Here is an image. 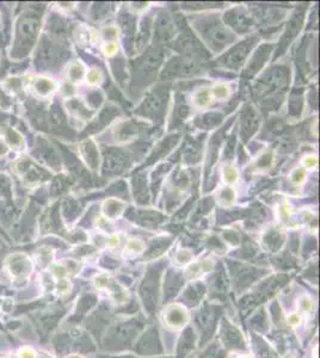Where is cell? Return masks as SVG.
I'll list each match as a JSON object with an SVG mask.
<instances>
[{"instance_id": "3", "label": "cell", "mask_w": 320, "mask_h": 358, "mask_svg": "<svg viewBox=\"0 0 320 358\" xmlns=\"http://www.w3.org/2000/svg\"><path fill=\"white\" fill-rule=\"evenodd\" d=\"M97 287H99V288H105L110 290V295L115 297L116 301H123L124 299H126L127 293L126 290H123L121 287L115 283V281H110L109 277L108 276H99L98 278H97Z\"/></svg>"}, {"instance_id": "2", "label": "cell", "mask_w": 320, "mask_h": 358, "mask_svg": "<svg viewBox=\"0 0 320 358\" xmlns=\"http://www.w3.org/2000/svg\"><path fill=\"white\" fill-rule=\"evenodd\" d=\"M30 89L37 97L46 98L52 94L56 89L55 83L46 77H37L30 82Z\"/></svg>"}, {"instance_id": "10", "label": "cell", "mask_w": 320, "mask_h": 358, "mask_svg": "<svg viewBox=\"0 0 320 358\" xmlns=\"http://www.w3.org/2000/svg\"><path fill=\"white\" fill-rule=\"evenodd\" d=\"M67 358H83V357H79V356H70V357H67Z\"/></svg>"}, {"instance_id": "7", "label": "cell", "mask_w": 320, "mask_h": 358, "mask_svg": "<svg viewBox=\"0 0 320 358\" xmlns=\"http://www.w3.org/2000/svg\"><path fill=\"white\" fill-rule=\"evenodd\" d=\"M300 303H304V306L301 307L302 312L307 313V312H311V310L313 309V303H312L311 300L308 299V297H304V301H300Z\"/></svg>"}, {"instance_id": "8", "label": "cell", "mask_w": 320, "mask_h": 358, "mask_svg": "<svg viewBox=\"0 0 320 358\" xmlns=\"http://www.w3.org/2000/svg\"><path fill=\"white\" fill-rule=\"evenodd\" d=\"M10 150L9 145L6 144L4 137H0V158L4 157V155L8 154V152Z\"/></svg>"}, {"instance_id": "5", "label": "cell", "mask_w": 320, "mask_h": 358, "mask_svg": "<svg viewBox=\"0 0 320 358\" xmlns=\"http://www.w3.org/2000/svg\"><path fill=\"white\" fill-rule=\"evenodd\" d=\"M68 77L70 79L74 80V82H77V80L82 79L83 77V68L79 65H77V63H73L72 66H70L69 72H68Z\"/></svg>"}, {"instance_id": "4", "label": "cell", "mask_w": 320, "mask_h": 358, "mask_svg": "<svg viewBox=\"0 0 320 358\" xmlns=\"http://www.w3.org/2000/svg\"><path fill=\"white\" fill-rule=\"evenodd\" d=\"M5 141H6V144L9 145V147H18V146H21L22 142H23L21 135H19L16 130H13V129H10L9 134L6 135Z\"/></svg>"}, {"instance_id": "6", "label": "cell", "mask_w": 320, "mask_h": 358, "mask_svg": "<svg viewBox=\"0 0 320 358\" xmlns=\"http://www.w3.org/2000/svg\"><path fill=\"white\" fill-rule=\"evenodd\" d=\"M18 358H36V352L31 347H23L19 350Z\"/></svg>"}, {"instance_id": "1", "label": "cell", "mask_w": 320, "mask_h": 358, "mask_svg": "<svg viewBox=\"0 0 320 358\" xmlns=\"http://www.w3.org/2000/svg\"><path fill=\"white\" fill-rule=\"evenodd\" d=\"M6 269H8L13 281L24 282L29 278L30 273L32 271V263L28 256L16 253L8 258Z\"/></svg>"}, {"instance_id": "11", "label": "cell", "mask_w": 320, "mask_h": 358, "mask_svg": "<svg viewBox=\"0 0 320 358\" xmlns=\"http://www.w3.org/2000/svg\"><path fill=\"white\" fill-rule=\"evenodd\" d=\"M244 358H250V357H244Z\"/></svg>"}, {"instance_id": "9", "label": "cell", "mask_w": 320, "mask_h": 358, "mask_svg": "<svg viewBox=\"0 0 320 358\" xmlns=\"http://www.w3.org/2000/svg\"><path fill=\"white\" fill-rule=\"evenodd\" d=\"M299 323H300V316L296 315V314H292V315L288 317V324H289V325L295 326V325H298Z\"/></svg>"}]
</instances>
